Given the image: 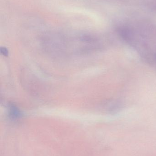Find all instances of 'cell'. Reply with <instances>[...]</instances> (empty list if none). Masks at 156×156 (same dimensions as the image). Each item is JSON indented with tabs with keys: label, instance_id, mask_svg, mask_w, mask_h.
Masks as SVG:
<instances>
[{
	"label": "cell",
	"instance_id": "cell-1",
	"mask_svg": "<svg viewBox=\"0 0 156 156\" xmlns=\"http://www.w3.org/2000/svg\"><path fill=\"white\" fill-rule=\"evenodd\" d=\"M10 114L12 116H17L20 114V112L18 108L14 105H11L10 107Z\"/></svg>",
	"mask_w": 156,
	"mask_h": 156
},
{
	"label": "cell",
	"instance_id": "cell-2",
	"mask_svg": "<svg viewBox=\"0 0 156 156\" xmlns=\"http://www.w3.org/2000/svg\"><path fill=\"white\" fill-rule=\"evenodd\" d=\"M0 52L5 57L8 56L9 52H8V50H7V48H5L1 47V49H0Z\"/></svg>",
	"mask_w": 156,
	"mask_h": 156
},
{
	"label": "cell",
	"instance_id": "cell-3",
	"mask_svg": "<svg viewBox=\"0 0 156 156\" xmlns=\"http://www.w3.org/2000/svg\"><path fill=\"white\" fill-rule=\"evenodd\" d=\"M153 60L156 63V51L154 53V55H153Z\"/></svg>",
	"mask_w": 156,
	"mask_h": 156
}]
</instances>
